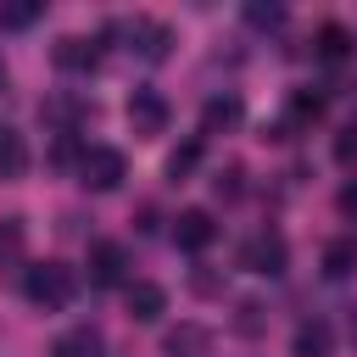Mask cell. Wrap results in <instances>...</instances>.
I'll return each instance as SVG.
<instances>
[{
    "instance_id": "4fadbf2b",
    "label": "cell",
    "mask_w": 357,
    "mask_h": 357,
    "mask_svg": "<svg viewBox=\"0 0 357 357\" xmlns=\"http://www.w3.org/2000/svg\"><path fill=\"white\" fill-rule=\"evenodd\" d=\"M351 268H357V234L329 240V245H324V273H329V279H346Z\"/></svg>"
},
{
    "instance_id": "7402d4cb",
    "label": "cell",
    "mask_w": 357,
    "mask_h": 357,
    "mask_svg": "<svg viewBox=\"0 0 357 357\" xmlns=\"http://www.w3.org/2000/svg\"><path fill=\"white\" fill-rule=\"evenodd\" d=\"M335 156H340V162H351V156H357V123H351V128L335 139Z\"/></svg>"
},
{
    "instance_id": "ffe728a7",
    "label": "cell",
    "mask_w": 357,
    "mask_h": 357,
    "mask_svg": "<svg viewBox=\"0 0 357 357\" xmlns=\"http://www.w3.org/2000/svg\"><path fill=\"white\" fill-rule=\"evenodd\" d=\"M195 162H201V139H184V145L167 156V178H190V173H195Z\"/></svg>"
},
{
    "instance_id": "30bf717a",
    "label": "cell",
    "mask_w": 357,
    "mask_h": 357,
    "mask_svg": "<svg viewBox=\"0 0 357 357\" xmlns=\"http://www.w3.org/2000/svg\"><path fill=\"white\" fill-rule=\"evenodd\" d=\"M162 351H167V357H206V351H212V329H201V324H178V329L162 340Z\"/></svg>"
},
{
    "instance_id": "8992f818",
    "label": "cell",
    "mask_w": 357,
    "mask_h": 357,
    "mask_svg": "<svg viewBox=\"0 0 357 357\" xmlns=\"http://www.w3.org/2000/svg\"><path fill=\"white\" fill-rule=\"evenodd\" d=\"M123 279H128V251H123L117 240H100V245H89V284L112 290V284H123Z\"/></svg>"
},
{
    "instance_id": "2e32d148",
    "label": "cell",
    "mask_w": 357,
    "mask_h": 357,
    "mask_svg": "<svg viewBox=\"0 0 357 357\" xmlns=\"http://www.w3.org/2000/svg\"><path fill=\"white\" fill-rule=\"evenodd\" d=\"M45 17L39 0H0V28H33Z\"/></svg>"
},
{
    "instance_id": "e0dca14e",
    "label": "cell",
    "mask_w": 357,
    "mask_h": 357,
    "mask_svg": "<svg viewBox=\"0 0 357 357\" xmlns=\"http://www.w3.org/2000/svg\"><path fill=\"white\" fill-rule=\"evenodd\" d=\"M22 245H28L22 218H0V262H22Z\"/></svg>"
},
{
    "instance_id": "5bb4252c",
    "label": "cell",
    "mask_w": 357,
    "mask_h": 357,
    "mask_svg": "<svg viewBox=\"0 0 357 357\" xmlns=\"http://www.w3.org/2000/svg\"><path fill=\"white\" fill-rule=\"evenodd\" d=\"M50 357H100V335L95 329H67V335H56Z\"/></svg>"
},
{
    "instance_id": "52a82bcc",
    "label": "cell",
    "mask_w": 357,
    "mask_h": 357,
    "mask_svg": "<svg viewBox=\"0 0 357 357\" xmlns=\"http://www.w3.org/2000/svg\"><path fill=\"white\" fill-rule=\"evenodd\" d=\"M212 234H218V223H212L206 206H184V212L173 218V240H178V251H206Z\"/></svg>"
},
{
    "instance_id": "7c38bea8",
    "label": "cell",
    "mask_w": 357,
    "mask_h": 357,
    "mask_svg": "<svg viewBox=\"0 0 357 357\" xmlns=\"http://www.w3.org/2000/svg\"><path fill=\"white\" fill-rule=\"evenodd\" d=\"M22 173H28V139L0 123V178H22Z\"/></svg>"
},
{
    "instance_id": "277c9868",
    "label": "cell",
    "mask_w": 357,
    "mask_h": 357,
    "mask_svg": "<svg viewBox=\"0 0 357 357\" xmlns=\"http://www.w3.org/2000/svg\"><path fill=\"white\" fill-rule=\"evenodd\" d=\"M123 33H128V50L139 61H162L173 50V28L156 22V17H134V22H123Z\"/></svg>"
},
{
    "instance_id": "ba28073f",
    "label": "cell",
    "mask_w": 357,
    "mask_h": 357,
    "mask_svg": "<svg viewBox=\"0 0 357 357\" xmlns=\"http://www.w3.org/2000/svg\"><path fill=\"white\" fill-rule=\"evenodd\" d=\"M50 61H56L61 73H95V61H100V45H95V39H84V33H67V39H56Z\"/></svg>"
},
{
    "instance_id": "ac0fdd59",
    "label": "cell",
    "mask_w": 357,
    "mask_h": 357,
    "mask_svg": "<svg viewBox=\"0 0 357 357\" xmlns=\"http://www.w3.org/2000/svg\"><path fill=\"white\" fill-rule=\"evenodd\" d=\"M201 117H206V128H234V123H240V100H234V95H212Z\"/></svg>"
},
{
    "instance_id": "6da1fadb",
    "label": "cell",
    "mask_w": 357,
    "mask_h": 357,
    "mask_svg": "<svg viewBox=\"0 0 357 357\" xmlns=\"http://www.w3.org/2000/svg\"><path fill=\"white\" fill-rule=\"evenodd\" d=\"M22 296L45 312H61L73 296H78V273L67 262H28L22 268Z\"/></svg>"
},
{
    "instance_id": "9a60e30c",
    "label": "cell",
    "mask_w": 357,
    "mask_h": 357,
    "mask_svg": "<svg viewBox=\"0 0 357 357\" xmlns=\"http://www.w3.org/2000/svg\"><path fill=\"white\" fill-rule=\"evenodd\" d=\"M318 117H324V95L296 89V95H290V117H284V128H307V123H318Z\"/></svg>"
},
{
    "instance_id": "44dd1931",
    "label": "cell",
    "mask_w": 357,
    "mask_h": 357,
    "mask_svg": "<svg viewBox=\"0 0 357 357\" xmlns=\"http://www.w3.org/2000/svg\"><path fill=\"white\" fill-rule=\"evenodd\" d=\"M245 22H251V28H279V22H284V6H262V0H251V6H245Z\"/></svg>"
},
{
    "instance_id": "7a4b0ae2",
    "label": "cell",
    "mask_w": 357,
    "mask_h": 357,
    "mask_svg": "<svg viewBox=\"0 0 357 357\" xmlns=\"http://www.w3.org/2000/svg\"><path fill=\"white\" fill-rule=\"evenodd\" d=\"M128 178V156L117 145H84L78 151V184L84 190H117Z\"/></svg>"
},
{
    "instance_id": "d4e9b609",
    "label": "cell",
    "mask_w": 357,
    "mask_h": 357,
    "mask_svg": "<svg viewBox=\"0 0 357 357\" xmlns=\"http://www.w3.org/2000/svg\"><path fill=\"white\" fill-rule=\"evenodd\" d=\"M340 212H346V218H357V184H346V190H340Z\"/></svg>"
},
{
    "instance_id": "9c48e42d",
    "label": "cell",
    "mask_w": 357,
    "mask_h": 357,
    "mask_svg": "<svg viewBox=\"0 0 357 357\" xmlns=\"http://www.w3.org/2000/svg\"><path fill=\"white\" fill-rule=\"evenodd\" d=\"M123 307H128V318H134V324H156V318L167 312V290H162V284H151V279H134V284H128V296H123Z\"/></svg>"
},
{
    "instance_id": "8fae6325",
    "label": "cell",
    "mask_w": 357,
    "mask_h": 357,
    "mask_svg": "<svg viewBox=\"0 0 357 357\" xmlns=\"http://www.w3.org/2000/svg\"><path fill=\"white\" fill-rule=\"evenodd\" d=\"M290 351H296V357H329V351H335V335H329V324H324V318L301 324V329H296V340H290Z\"/></svg>"
},
{
    "instance_id": "3957f363",
    "label": "cell",
    "mask_w": 357,
    "mask_h": 357,
    "mask_svg": "<svg viewBox=\"0 0 357 357\" xmlns=\"http://www.w3.org/2000/svg\"><path fill=\"white\" fill-rule=\"evenodd\" d=\"M123 117H128V128L139 134V139H156V134H167V100L156 95V89H134L128 95V106H123Z\"/></svg>"
},
{
    "instance_id": "484cf974",
    "label": "cell",
    "mask_w": 357,
    "mask_h": 357,
    "mask_svg": "<svg viewBox=\"0 0 357 357\" xmlns=\"http://www.w3.org/2000/svg\"><path fill=\"white\" fill-rule=\"evenodd\" d=\"M0 89H6V61H0Z\"/></svg>"
},
{
    "instance_id": "d6986e66",
    "label": "cell",
    "mask_w": 357,
    "mask_h": 357,
    "mask_svg": "<svg viewBox=\"0 0 357 357\" xmlns=\"http://www.w3.org/2000/svg\"><path fill=\"white\" fill-rule=\"evenodd\" d=\"M346 45H351V33H346L340 22H324V28H318V56H324V61H340Z\"/></svg>"
},
{
    "instance_id": "cb8c5ba5",
    "label": "cell",
    "mask_w": 357,
    "mask_h": 357,
    "mask_svg": "<svg viewBox=\"0 0 357 357\" xmlns=\"http://www.w3.org/2000/svg\"><path fill=\"white\" fill-rule=\"evenodd\" d=\"M218 195H240V167H229V173L218 178Z\"/></svg>"
},
{
    "instance_id": "603a6c76",
    "label": "cell",
    "mask_w": 357,
    "mask_h": 357,
    "mask_svg": "<svg viewBox=\"0 0 357 357\" xmlns=\"http://www.w3.org/2000/svg\"><path fill=\"white\" fill-rule=\"evenodd\" d=\"M257 312H262L257 301H245V307H240V329H245V335H251V329H262V318H257Z\"/></svg>"
},
{
    "instance_id": "5b68a950",
    "label": "cell",
    "mask_w": 357,
    "mask_h": 357,
    "mask_svg": "<svg viewBox=\"0 0 357 357\" xmlns=\"http://www.w3.org/2000/svg\"><path fill=\"white\" fill-rule=\"evenodd\" d=\"M284 262H290V251H284V234H273V229H262V234H251L245 240V251H240V268H251V273H284Z\"/></svg>"
}]
</instances>
